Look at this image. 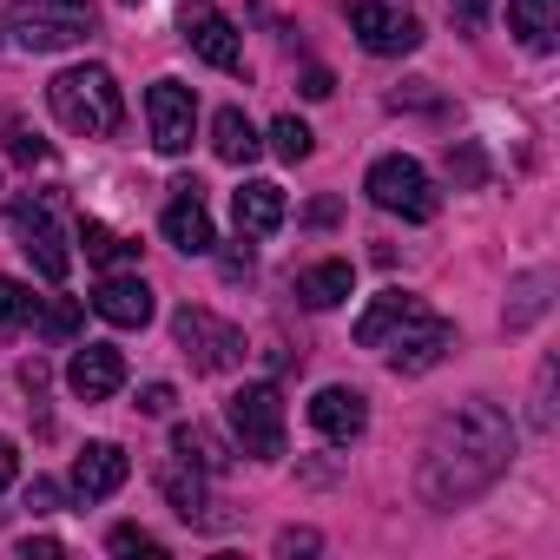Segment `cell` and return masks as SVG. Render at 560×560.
Returning <instances> with one entry per match:
<instances>
[{"mask_svg": "<svg viewBox=\"0 0 560 560\" xmlns=\"http://www.w3.org/2000/svg\"><path fill=\"white\" fill-rule=\"evenodd\" d=\"M330 93H337V80H330L324 67H311V73H304V100H330Z\"/></svg>", "mask_w": 560, "mask_h": 560, "instance_id": "obj_34", "label": "cell"}, {"mask_svg": "<svg viewBox=\"0 0 560 560\" xmlns=\"http://www.w3.org/2000/svg\"><path fill=\"white\" fill-rule=\"evenodd\" d=\"M27 508H34V514H54V508H60V488H54L47 475H34V488H27Z\"/></svg>", "mask_w": 560, "mask_h": 560, "instance_id": "obj_32", "label": "cell"}, {"mask_svg": "<svg viewBox=\"0 0 560 560\" xmlns=\"http://www.w3.org/2000/svg\"><path fill=\"white\" fill-rule=\"evenodd\" d=\"M416 311H422V298H409V291H383V298L357 317V343H363V350H383V343L416 317Z\"/></svg>", "mask_w": 560, "mask_h": 560, "instance_id": "obj_20", "label": "cell"}, {"mask_svg": "<svg viewBox=\"0 0 560 560\" xmlns=\"http://www.w3.org/2000/svg\"><path fill=\"white\" fill-rule=\"evenodd\" d=\"M21 553H27V560H34V553H60V540H54V534H27Z\"/></svg>", "mask_w": 560, "mask_h": 560, "instance_id": "obj_38", "label": "cell"}, {"mask_svg": "<svg viewBox=\"0 0 560 560\" xmlns=\"http://www.w3.org/2000/svg\"><path fill=\"white\" fill-rule=\"evenodd\" d=\"M159 488H165V501H172V514H178V521H191V527H211V521H218V508H211V494H205V475H198V468L165 462V468H159Z\"/></svg>", "mask_w": 560, "mask_h": 560, "instance_id": "obj_19", "label": "cell"}, {"mask_svg": "<svg viewBox=\"0 0 560 560\" xmlns=\"http://www.w3.org/2000/svg\"><path fill=\"white\" fill-rule=\"evenodd\" d=\"M311 547H317V534H304V527L298 534H277V553H311Z\"/></svg>", "mask_w": 560, "mask_h": 560, "instance_id": "obj_37", "label": "cell"}, {"mask_svg": "<svg viewBox=\"0 0 560 560\" xmlns=\"http://www.w3.org/2000/svg\"><path fill=\"white\" fill-rule=\"evenodd\" d=\"M172 455H178L185 468H198V475H231V462H237V448H231L211 422H178V429H172Z\"/></svg>", "mask_w": 560, "mask_h": 560, "instance_id": "obj_18", "label": "cell"}, {"mask_svg": "<svg viewBox=\"0 0 560 560\" xmlns=\"http://www.w3.org/2000/svg\"><path fill=\"white\" fill-rule=\"evenodd\" d=\"M145 119H152V145H159L165 159L191 152V139H198V100H191V86L159 80V86L145 93Z\"/></svg>", "mask_w": 560, "mask_h": 560, "instance_id": "obj_10", "label": "cell"}, {"mask_svg": "<svg viewBox=\"0 0 560 560\" xmlns=\"http://www.w3.org/2000/svg\"><path fill=\"white\" fill-rule=\"evenodd\" d=\"M311 224H337V198H317L311 205Z\"/></svg>", "mask_w": 560, "mask_h": 560, "instance_id": "obj_41", "label": "cell"}, {"mask_svg": "<svg viewBox=\"0 0 560 560\" xmlns=\"http://www.w3.org/2000/svg\"><path fill=\"white\" fill-rule=\"evenodd\" d=\"M14 159H27V165H47L54 152H47L40 139H27V132H14Z\"/></svg>", "mask_w": 560, "mask_h": 560, "instance_id": "obj_35", "label": "cell"}, {"mask_svg": "<svg viewBox=\"0 0 560 560\" xmlns=\"http://www.w3.org/2000/svg\"><path fill=\"white\" fill-rule=\"evenodd\" d=\"M34 324H40L47 337H73V330H80V304H73V298H60V304L34 311Z\"/></svg>", "mask_w": 560, "mask_h": 560, "instance_id": "obj_27", "label": "cell"}, {"mask_svg": "<svg viewBox=\"0 0 560 560\" xmlns=\"http://www.w3.org/2000/svg\"><path fill=\"white\" fill-rule=\"evenodd\" d=\"M80 244H86V257L100 264V270H126V264H139V244L132 237H119L113 224H100V218H86L80 224Z\"/></svg>", "mask_w": 560, "mask_h": 560, "instance_id": "obj_24", "label": "cell"}, {"mask_svg": "<svg viewBox=\"0 0 560 560\" xmlns=\"http://www.w3.org/2000/svg\"><path fill=\"white\" fill-rule=\"evenodd\" d=\"M448 172H455L462 185H475V178H481V152H475V145H462V152H448Z\"/></svg>", "mask_w": 560, "mask_h": 560, "instance_id": "obj_31", "label": "cell"}, {"mask_svg": "<svg viewBox=\"0 0 560 560\" xmlns=\"http://www.w3.org/2000/svg\"><path fill=\"white\" fill-rule=\"evenodd\" d=\"M224 416H231V435H237V448L250 462H277V455H284V396H277V383H244L224 402Z\"/></svg>", "mask_w": 560, "mask_h": 560, "instance_id": "obj_3", "label": "cell"}, {"mask_svg": "<svg viewBox=\"0 0 560 560\" xmlns=\"http://www.w3.org/2000/svg\"><path fill=\"white\" fill-rule=\"evenodd\" d=\"M448 350H455V324H448V317H435L429 304H422V311L389 337V343H383V357H389V370H396V376H429Z\"/></svg>", "mask_w": 560, "mask_h": 560, "instance_id": "obj_9", "label": "cell"}, {"mask_svg": "<svg viewBox=\"0 0 560 560\" xmlns=\"http://www.w3.org/2000/svg\"><path fill=\"white\" fill-rule=\"evenodd\" d=\"M311 145H317V139H311V126H304V119H277V126H270V152L284 159V165H304V159H311Z\"/></svg>", "mask_w": 560, "mask_h": 560, "instance_id": "obj_25", "label": "cell"}, {"mask_svg": "<svg viewBox=\"0 0 560 560\" xmlns=\"http://www.w3.org/2000/svg\"><path fill=\"white\" fill-rule=\"evenodd\" d=\"M311 429H317L324 442H357V435L370 429V396H363V389H343V383L317 389V396H311Z\"/></svg>", "mask_w": 560, "mask_h": 560, "instance_id": "obj_13", "label": "cell"}, {"mask_svg": "<svg viewBox=\"0 0 560 560\" xmlns=\"http://www.w3.org/2000/svg\"><path fill=\"white\" fill-rule=\"evenodd\" d=\"M540 291H547V277H527V284H521V304L508 311V330H521V324H534V317H540V304H547Z\"/></svg>", "mask_w": 560, "mask_h": 560, "instance_id": "obj_28", "label": "cell"}, {"mask_svg": "<svg viewBox=\"0 0 560 560\" xmlns=\"http://www.w3.org/2000/svg\"><path fill=\"white\" fill-rule=\"evenodd\" d=\"M40 311V298L21 284V277H0V330H14V324H27Z\"/></svg>", "mask_w": 560, "mask_h": 560, "instance_id": "obj_26", "label": "cell"}, {"mask_svg": "<svg viewBox=\"0 0 560 560\" xmlns=\"http://www.w3.org/2000/svg\"><path fill=\"white\" fill-rule=\"evenodd\" d=\"M14 14L27 54H60L93 34V0H14Z\"/></svg>", "mask_w": 560, "mask_h": 560, "instance_id": "obj_6", "label": "cell"}, {"mask_svg": "<svg viewBox=\"0 0 560 560\" xmlns=\"http://www.w3.org/2000/svg\"><path fill=\"white\" fill-rule=\"evenodd\" d=\"M8 224H14V244L34 257V270L47 277V284H67V270H73V250H67V231H60L54 205H47V198H40V205H34V198H21Z\"/></svg>", "mask_w": 560, "mask_h": 560, "instance_id": "obj_7", "label": "cell"}, {"mask_svg": "<svg viewBox=\"0 0 560 560\" xmlns=\"http://www.w3.org/2000/svg\"><path fill=\"white\" fill-rule=\"evenodd\" d=\"M178 34H185V47H191L205 67H218V73H237V67H244V40H237V27H231L218 8H205V0H191V8L178 14Z\"/></svg>", "mask_w": 560, "mask_h": 560, "instance_id": "obj_11", "label": "cell"}, {"mask_svg": "<svg viewBox=\"0 0 560 560\" xmlns=\"http://www.w3.org/2000/svg\"><path fill=\"white\" fill-rule=\"evenodd\" d=\"M343 8H350V34L376 60H396V54H416L422 47V21L409 8H389V0H343Z\"/></svg>", "mask_w": 560, "mask_h": 560, "instance_id": "obj_8", "label": "cell"}, {"mask_svg": "<svg viewBox=\"0 0 560 560\" xmlns=\"http://www.w3.org/2000/svg\"><path fill=\"white\" fill-rule=\"evenodd\" d=\"M172 337H178V350H185V363L198 376H218V370H237L244 363V330L224 324V317H211V311H198V304H185L172 317Z\"/></svg>", "mask_w": 560, "mask_h": 560, "instance_id": "obj_5", "label": "cell"}, {"mask_svg": "<svg viewBox=\"0 0 560 560\" xmlns=\"http://www.w3.org/2000/svg\"><path fill=\"white\" fill-rule=\"evenodd\" d=\"M126 475H132V462H126L119 442H86L80 462H73V494L80 501H106V494L126 488Z\"/></svg>", "mask_w": 560, "mask_h": 560, "instance_id": "obj_15", "label": "cell"}, {"mask_svg": "<svg viewBox=\"0 0 560 560\" xmlns=\"http://www.w3.org/2000/svg\"><path fill=\"white\" fill-rule=\"evenodd\" d=\"M508 27L521 34V47L553 54V40H560V0H508Z\"/></svg>", "mask_w": 560, "mask_h": 560, "instance_id": "obj_22", "label": "cell"}, {"mask_svg": "<svg viewBox=\"0 0 560 560\" xmlns=\"http://www.w3.org/2000/svg\"><path fill=\"white\" fill-rule=\"evenodd\" d=\"M93 311H100L113 330H145V324H152V291H145V277L113 270L106 284L93 291Z\"/></svg>", "mask_w": 560, "mask_h": 560, "instance_id": "obj_16", "label": "cell"}, {"mask_svg": "<svg viewBox=\"0 0 560 560\" xmlns=\"http://www.w3.org/2000/svg\"><path fill=\"white\" fill-rule=\"evenodd\" d=\"M47 106L80 139H113L126 126V93H119V80L106 67H67V73H54Z\"/></svg>", "mask_w": 560, "mask_h": 560, "instance_id": "obj_2", "label": "cell"}, {"mask_svg": "<svg viewBox=\"0 0 560 560\" xmlns=\"http://www.w3.org/2000/svg\"><path fill=\"white\" fill-rule=\"evenodd\" d=\"M363 191H370V205H383V211H396V218H409V224H429V218L442 211L429 172H422L416 159H402V152H396V159H376L370 178H363Z\"/></svg>", "mask_w": 560, "mask_h": 560, "instance_id": "obj_4", "label": "cell"}, {"mask_svg": "<svg viewBox=\"0 0 560 560\" xmlns=\"http://www.w3.org/2000/svg\"><path fill=\"white\" fill-rule=\"evenodd\" d=\"M448 8H455V14H462V21H468V27H475V21H481V14H488V0H448Z\"/></svg>", "mask_w": 560, "mask_h": 560, "instance_id": "obj_40", "label": "cell"}, {"mask_svg": "<svg viewBox=\"0 0 560 560\" xmlns=\"http://www.w3.org/2000/svg\"><path fill=\"white\" fill-rule=\"evenodd\" d=\"M350 291H357V270H350L343 257H330V264H311V270L298 277V304H304V311H337Z\"/></svg>", "mask_w": 560, "mask_h": 560, "instance_id": "obj_21", "label": "cell"}, {"mask_svg": "<svg viewBox=\"0 0 560 560\" xmlns=\"http://www.w3.org/2000/svg\"><path fill=\"white\" fill-rule=\"evenodd\" d=\"M508 462H514V422H508V409L488 402V396H468V402H455L435 422V435L422 448V468H416V494L429 508H462V501L488 494L508 475Z\"/></svg>", "mask_w": 560, "mask_h": 560, "instance_id": "obj_1", "label": "cell"}, {"mask_svg": "<svg viewBox=\"0 0 560 560\" xmlns=\"http://www.w3.org/2000/svg\"><path fill=\"white\" fill-rule=\"evenodd\" d=\"M224 277H250V250H224Z\"/></svg>", "mask_w": 560, "mask_h": 560, "instance_id": "obj_39", "label": "cell"}, {"mask_svg": "<svg viewBox=\"0 0 560 560\" xmlns=\"http://www.w3.org/2000/svg\"><path fill=\"white\" fill-rule=\"evenodd\" d=\"M172 191H178V198H172V205H165V218H159L165 244H172V250H185V257H205V250H218V237H211V218H205V198H198V185H191V178H178Z\"/></svg>", "mask_w": 560, "mask_h": 560, "instance_id": "obj_12", "label": "cell"}, {"mask_svg": "<svg viewBox=\"0 0 560 560\" xmlns=\"http://www.w3.org/2000/svg\"><path fill=\"white\" fill-rule=\"evenodd\" d=\"M21 383H27V396H40V389H47V363L27 357V363H21Z\"/></svg>", "mask_w": 560, "mask_h": 560, "instance_id": "obj_36", "label": "cell"}, {"mask_svg": "<svg viewBox=\"0 0 560 560\" xmlns=\"http://www.w3.org/2000/svg\"><path fill=\"white\" fill-rule=\"evenodd\" d=\"M172 402H178L172 383H145V389H139V409H145V416H172Z\"/></svg>", "mask_w": 560, "mask_h": 560, "instance_id": "obj_30", "label": "cell"}, {"mask_svg": "<svg viewBox=\"0 0 560 560\" xmlns=\"http://www.w3.org/2000/svg\"><path fill=\"white\" fill-rule=\"evenodd\" d=\"M211 152H218L224 165H250V159L264 152V139H257V126L244 119V106H224V113L211 119Z\"/></svg>", "mask_w": 560, "mask_h": 560, "instance_id": "obj_23", "label": "cell"}, {"mask_svg": "<svg viewBox=\"0 0 560 560\" xmlns=\"http://www.w3.org/2000/svg\"><path fill=\"white\" fill-rule=\"evenodd\" d=\"M119 383H126V357H119L113 343H86V350H73V363H67V389H73L80 402H106Z\"/></svg>", "mask_w": 560, "mask_h": 560, "instance_id": "obj_14", "label": "cell"}, {"mask_svg": "<svg viewBox=\"0 0 560 560\" xmlns=\"http://www.w3.org/2000/svg\"><path fill=\"white\" fill-rule=\"evenodd\" d=\"M284 185H270V178H250V185H237L231 191V218H237V231L244 237H270L277 224H284Z\"/></svg>", "mask_w": 560, "mask_h": 560, "instance_id": "obj_17", "label": "cell"}, {"mask_svg": "<svg viewBox=\"0 0 560 560\" xmlns=\"http://www.w3.org/2000/svg\"><path fill=\"white\" fill-rule=\"evenodd\" d=\"M14 475H21V448H14L8 435H0V494L14 488Z\"/></svg>", "mask_w": 560, "mask_h": 560, "instance_id": "obj_33", "label": "cell"}, {"mask_svg": "<svg viewBox=\"0 0 560 560\" xmlns=\"http://www.w3.org/2000/svg\"><path fill=\"white\" fill-rule=\"evenodd\" d=\"M106 547H113V553H165L145 527H113V534H106Z\"/></svg>", "mask_w": 560, "mask_h": 560, "instance_id": "obj_29", "label": "cell"}]
</instances>
